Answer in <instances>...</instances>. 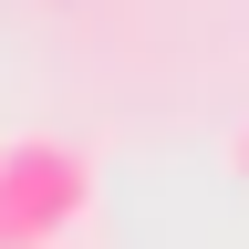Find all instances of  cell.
<instances>
[{"mask_svg":"<svg viewBox=\"0 0 249 249\" xmlns=\"http://www.w3.org/2000/svg\"><path fill=\"white\" fill-rule=\"evenodd\" d=\"M93 208V166L52 135L0 145V249H52L73 218Z\"/></svg>","mask_w":249,"mask_h":249,"instance_id":"obj_1","label":"cell"},{"mask_svg":"<svg viewBox=\"0 0 249 249\" xmlns=\"http://www.w3.org/2000/svg\"><path fill=\"white\" fill-rule=\"evenodd\" d=\"M239 177H249V124H239Z\"/></svg>","mask_w":249,"mask_h":249,"instance_id":"obj_2","label":"cell"}]
</instances>
